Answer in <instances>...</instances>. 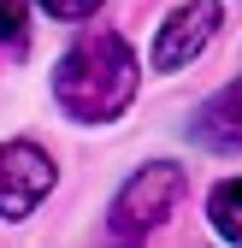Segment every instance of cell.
Masks as SVG:
<instances>
[{
  "mask_svg": "<svg viewBox=\"0 0 242 248\" xmlns=\"http://www.w3.org/2000/svg\"><path fill=\"white\" fill-rule=\"evenodd\" d=\"M136 83H142V65L130 42L118 30L95 24L59 53L53 65V101L71 124H112L124 118V107L136 101Z\"/></svg>",
  "mask_w": 242,
  "mask_h": 248,
  "instance_id": "1",
  "label": "cell"
},
{
  "mask_svg": "<svg viewBox=\"0 0 242 248\" xmlns=\"http://www.w3.org/2000/svg\"><path fill=\"white\" fill-rule=\"evenodd\" d=\"M183 189H189V177H183V166H177V160H148L142 171H130L124 189L112 195L106 231H112L118 242H142V236H154L171 213H177Z\"/></svg>",
  "mask_w": 242,
  "mask_h": 248,
  "instance_id": "2",
  "label": "cell"
},
{
  "mask_svg": "<svg viewBox=\"0 0 242 248\" xmlns=\"http://www.w3.org/2000/svg\"><path fill=\"white\" fill-rule=\"evenodd\" d=\"M53 183H59V166H53L47 148L24 142V136L0 142V219L6 225L30 219V213L53 195Z\"/></svg>",
  "mask_w": 242,
  "mask_h": 248,
  "instance_id": "3",
  "label": "cell"
},
{
  "mask_svg": "<svg viewBox=\"0 0 242 248\" xmlns=\"http://www.w3.org/2000/svg\"><path fill=\"white\" fill-rule=\"evenodd\" d=\"M219 24H225L219 0H183V6H171L166 24L154 30L148 65H154V71H183V65H195V59L207 53V42L219 36Z\"/></svg>",
  "mask_w": 242,
  "mask_h": 248,
  "instance_id": "4",
  "label": "cell"
},
{
  "mask_svg": "<svg viewBox=\"0 0 242 248\" xmlns=\"http://www.w3.org/2000/svg\"><path fill=\"white\" fill-rule=\"evenodd\" d=\"M195 142H207L213 154H242V77L225 83L219 95L195 112Z\"/></svg>",
  "mask_w": 242,
  "mask_h": 248,
  "instance_id": "5",
  "label": "cell"
},
{
  "mask_svg": "<svg viewBox=\"0 0 242 248\" xmlns=\"http://www.w3.org/2000/svg\"><path fill=\"white\" fill-rule=\"evenodd\" d=\"M207 219L225 242H242V177H225L213 195H207Z\"/></svg>",
  "mask_w": 242,
  "mask_h": 248,
  "instance_id": "6",
  "label": "cell"
},
{
  "mask_svg": "<svg viewBox=\"0 0 242 248\" xmlns=\"http://www.w3.org/2000/svg\"><path fill=\"white\" fill-rule=\"evenodd\" d=\"M30 47V0H0V53H24Z\"/></svg>",
  "mask_w": 242,
  "mask_h": 248,
  "instance_id": "7",
  "label": "cell"
},
{
  "mask_svg": "<svg viewBox=\"0 0 242 248\" xmlns=\"http://www.w3.org/2000/svg\"><path fill=\"white\" fill-rule=\"evenodd\" d=\"M36 6H42L47 18H59V24H83V18H95L106 0H36Z\"/></svg>",
  "mask_w": 242,
  "mask_h": 248,
  "instance_id": "8",
  "label": "cell"
}]
</instances>
